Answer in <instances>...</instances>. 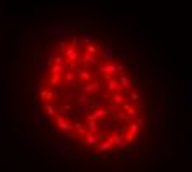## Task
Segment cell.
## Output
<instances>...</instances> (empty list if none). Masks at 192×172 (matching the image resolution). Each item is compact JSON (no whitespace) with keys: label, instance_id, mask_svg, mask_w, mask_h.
Listing matches in <instances>:
<instances>
[{"label":"cell","instance_id":"6da1fadb","mask_svg":"<svg viewBox=\"0 0 192 172\" xmlns=\"http://www.w3.org/2000/svg\"><path fill=\"white\" fill-rule=\"evenodd\" d=\"M58 151H60L61 157H71V156H73V149H71V146H68L66 142H60Z\"/></svg>","mask_w":192,"mask_h":172},{"label":"cell","instance_id":"7a4b0ae2","mask_svg":"<svg viewBox=\"0 0 192 172\" xmlns=\"http://www.w3.org/2000/svg\"><path fill=\"white\" fill-rule=\"evenodd\" d=\"M38 109H40V103H33V106H32V113L33 114H35V116H38V114H40V113H38Z\"/></svg>","mask_w":192,"mask_h":172}]
</instances>
